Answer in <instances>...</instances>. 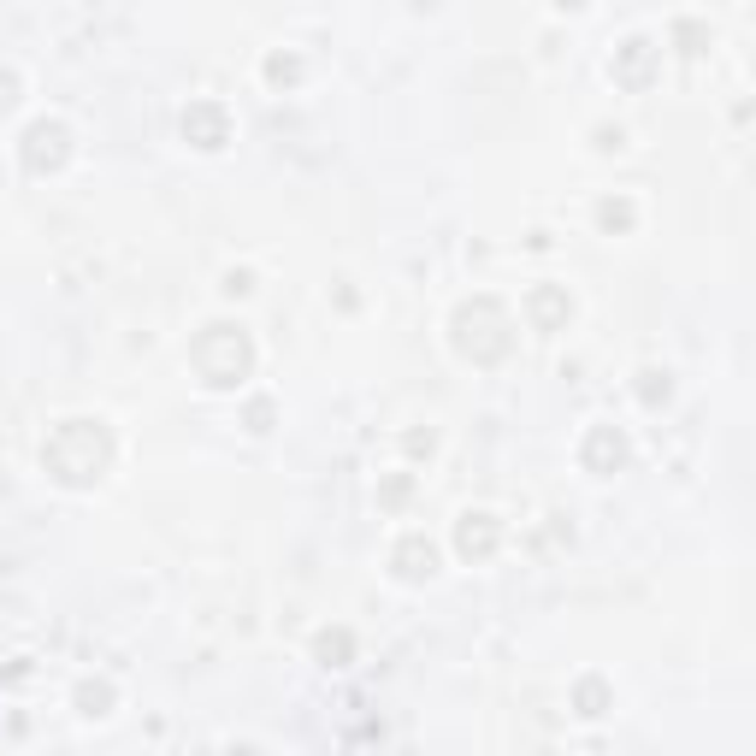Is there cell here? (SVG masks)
Listing matches in <instances>:
<instances>
[{
	"label": "cell",
	"instance_id": "1",
	"mask_svg": "<svg viewBox=\"0 0 756 756\" xmlns=\"http://www.w3.org/2000/svg\"><path fill=\"white\" fill-rule=\"evenodd\" d=\"M42 461H48V473L60 485H95L107 473V461H113V438L101 432V420H65L48 438Z\"/></svg>",
	"mask_w": 756,
	"mask_h": 756
},
{
	"label": "cell",
	"instance_id": "2",
	"mask_svg": "<svg viewBox=\"0 0 756 756\" xmlns=\"http://www.w3.org/2000/svg\"><path fill=\"white\" fill-rule=\"evenodd\" d=\"M497 544V526H491V514H467V526H461V550L467 556H485Z\"/></svg>",
	"mask_w": 756,
	"mask_h": 756
},
{
	"label": "cell",
	"instance_id": "3",
	"mask_svg": "<svg viewBox=\"0 0 756 756\" xmlns=\"http://www.w3.org/2000/svg\"><path fill=\"white\" fill-rule=\"evenodd\" d=\"M396 562H426V573H432V544H426V538H408ZM408 579H420V567H408Z\"/></svg>",
	"mask_w": 756,
	"mask_h": 756
},
{
	"label": "cell",
	"instance_id": "4",
	"mask_svg": "<svg viewBox=\"0 0 756 756\" xmlns=\"http://www.w3.org/2000/svg\"><path fill=\"white\" fill-rule=\"evenodd\" d=\"M343 650H349V632H337V638L325 632V638H319V656H343Z\"/></svg>",
	"mask_w": 756,
	"mask_h": 756
}]
</instances>
